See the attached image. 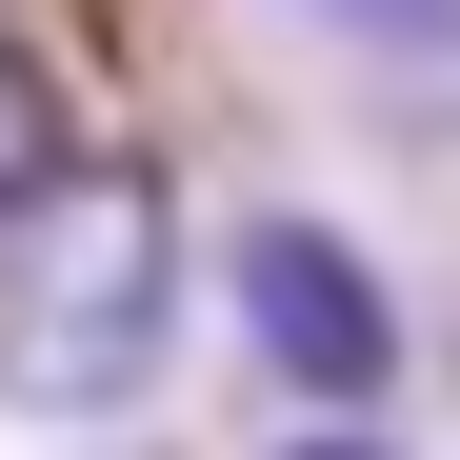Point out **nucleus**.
I'll list each match as a JSON object with an SVG mask.
<instances>
[{"mask_svg": "<svg viewBox=\"0 0 460 460\" xmlns=\"http://www.w3.org/2000/svg\"><path fill=\"white\" fill-rule=\"evenodd\" d=\"M181 341V200L161 161H60L21 220H0V401L21 420H120Z\"/></svg>", "mask_w": 460, "mask_h": 460, "instance_id": "f257e3e1", "label": "nucleus"}, {"mask_svg": "<svg viewBox=\"0 0 460 460\" xmlns=\"http://www.w3.org/2000/svg\"><path fill=\"white\" fill-rule=\"evenodd\" d=\"M220 300H241V360L280 401H321V420H360L380 380H401V280H380L341 220H241V241H220Z\"/></svg>", "mask_w": 460, "mask_h": 460, "instance_id": "f03ea898", "label": "nucleus"}, {"mask_svg": "<svg viewBox=\"0 0 460 460\" xmlns=\"http://www.w3.org/2000/svg\"><path fill=\"white\" fill-rule=\"evenodd\" d=\"M321 40H360V60H460V0H300Z\"/></svg>", "mask_w": 460, "mask_h": 460, "instance_id": "7ed1b4c3", "label": "nucleus"}, {"mask_svg": "<svg viewBox=\"0 0 460 460\" xmlns=\"http://www.w3.org/2000/svg\"><path fill=\"white\" fill-rule=\"evenodd\" d=\"M60 161H81V140H60V120H40V81H21V60H0V220H21V200H40Z\"/></svg>", "mask_w": 460, "mask_h": 460, "instance_id": "20e7f679", "label": "nucleus"}, {"mask_svg": "<svg viewBox=\"0 0 460 460\" xmlns=\"http://www.w3.org/2000/svg\"><path fill=\"white\" fill-rule=\"evenodd\" d=\"M280 460H401V440H360V420H321V440H280Z\"/></svg>", "mask_w": 460, "mask_h": 460, "instance_id": "39448f33", "label": "nucleus"}]
</instances>
